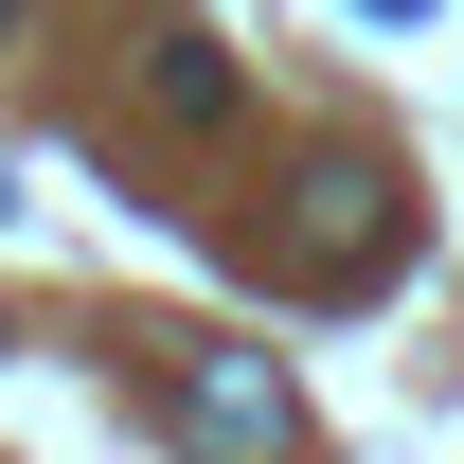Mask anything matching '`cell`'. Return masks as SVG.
Instances as JSON below:
<instances>
[{
    "label": "cell",
    "mask_w": 464,
    "mask_h": 464,
    "mask_svg": "<svg viewBox=\"0 0 464 464\" xmlns=\"http://www.w3.org/2000/svg\"><path fill=\"white\" fill-rule=\"evenodd\" d=\"M143 90H161L179 125H232V54H215V36H161V72H143Z\"/></svg>",
    "instance_id": "3957f363"
},
{
    "label": "cell",
    "mask_w": 464,
    "mask_h": 464,
    "mask_svg": "<svg viewBox=\"0 0 464 464\" xmlns=\"http://www.w3.org/2000/svg\"><path fill=\"white\" fill-rule=\"evenodd\" d=\"M0 18H18V0H0Z\"/></svg>",
    "instance_id": "277c9868"
},
{
    "label": "cell",
    "mask_w": 464,
    "mask_h": 464,
    "mask_svg": "<svg viewBox=\"0 0 464 464\" xmlns=\"http://www.w3.org/2000/svg\"><path fill=\"white\" fill-rule=\"evenodd\" d=\"M179 429H197V464H268L286 447V375L250 340H179Z\"/></svg>",
    "instance_id": "7a4b0ae2"
},
{
    "label": "cell",
    "mask_w": 464,
    "mask_h": 464,
    "mask_svg": "<svg viewBox=\"0 0 464 464\" xmlns=\"http://www.w3.org/2000/svg\"><path fill=\"white\" fill-rule=\"evenodd\" d=\"M286 250H304V286H375L393 179H375V161H304V179H286Z\"/></svg>",
    "instance_id": "6da1fadb"
}]
</instances>
